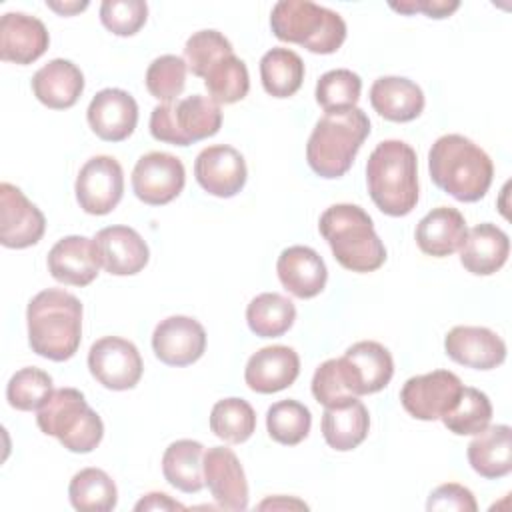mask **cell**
<instances>
[{"label":"cell","instance_id":"1","mask_svg":"<svg viewBox=\"0 0 512 512\" xmlns=\"http://www.w3.org/2000/svg\"><path fill=\"white\" fill-rule=\"evenodd\" d=\"M28 344L52 362L70 360L82 340V304L60 288L38 292L26 308Z\"/></svg>","mask_w":512,"mask_h":512},{"label":"cell","instance_id":"2","mask_svg":"<svg viewBox=\"0 0 512 512\" xmlns=\"http://www.w3.org/2000/svg\"><path fill=\"white\" fill-rule=\"evenodd\" d=\"M428 170L432 182L460 202L484 198L494 176L490 156L462 134H444L432 144Z\"/></svg>","mask_w":512,"mask_h":512},{"label":"cell","instance_id":"3","mask_svg":"<svg viewBox=\"0 0 512 512\" xmlns=\"http://www.w3.org/2000/svg\"><path fill=\"white\" fill-rule=\"evenodd\" d=\"M366 184L376 208L388 216H406L418 202V160L402 140L380 142L366 164Z\"/></svg>","mask_w":512,"mask_h":512},{"label":"cell","instance_id":"4","mask_svg":"<svg viewBox=\"0 0 512 512\" xmlns=\"http://www.w3.org/2000/svg\"><path fill=\"white\" fill-rule=\"evenodd\" d=\"M318 230L336 262L350 272H374L386 262V248L372 218L356 204H334L320 216Z\"/></svg>","mask_w":512,"mask_h":512},{"label":"cell","instance_id":"5","mask_svg":"<svg viewBox=\"0 0 512 512\" xmlns=\"http://www.w3.org/2000/svg\"><path fill=\"white\" fill-rule=\"evenodd\" d=\"M370 134V120L362 108L324 114L306 144V160L320 178L344 176L364 140Z\"/></svg>","mask_w":512,"mask_h":512},{"label":"cell","instance_id":"6","mask_svg":"<svg viewBox=\"0 0 512 512\" xmlns=\"http://www.w3.org/2000/svg\"><path fill=\"white\" fill-rule=\"evenodd\" d=\"M272 34L314 54H332L346 40V22L330 8L308 0H280L270 14Z\"/></svg>","mask_w":512,"mask_h":512},{"label":"cell","instance_id":"7","mask_svg":"<svg viewBox=\"0 0 512 512\" xmlns=\"http://www.w3.org/2000/svg\"><path fill=\"white\" fill-rule=\"evenodd\" d=\"M38 428L76 454L92 452L104 436L102 418L76 388H58L36 410Z\"/></svg>","mask_w":512,"mask_h":512},{"label":"cell","instance_id":"8","mask_svg":"<svg viewBox=\"0 0 512 512\" xmlns=\"http://www.w3.org/2000/svg\"><path fill=\"white\" fill-rule=\"evenodd\" d=\"M222 126V110L210 96L192 94L162 102L150 114V134L166 144L190 146L214 136Z\"/></svg>","mask_w":512,"mask_h":512},{"label":"cell","instance_id":"9","mask_svg":"<svg viewBox=\"0 0 512 512\" xmlns=\"http://www.w3.org/2000/svg\"><path fill=\"white\" fill-rule=\"evenodd\" d=\"M88 370L108 390H130L142 378L138 348L120 336H104L90 346Z\"/></svg>","mask_w":512,"mask_h":512},{"label":"cell","instance_id":"10","mask_svg":"<svg viewBox=\"0 0 512 512\" xmlns=\"http://www.w3.org/2000/svg\"><path fill=\"white\" fill-rule=\"evenodd\" d=\"M462 386L454 372L434 370L408 378L400 390V402L416 420H440L456 404Z\"/></svg>","mask_w":512,"mask_h":512},{"label":"cell","instance_id":"11","mask_svg":"<svg viewBox=\"0 0 512 512\" xmlns=\"http://www.w3.org/2000/svg\"><path fill=\"white\" fill-rule=\"evenodd\" d=\"M338 368L348 392L352 396H366L388 386L394 374V360L380 342L362 340L338 358Z\"/></svg>","mask_w":512,"mask_h":512},{"label":"cell","instance_id":"12","mask_svg":"<svg viewBox=\"0 0 512 512\" xmlns=\"http://www.w3.org/2000/svg\"><path fill=\"white\" fill-rule=\"evenodd\" d=\"M76 200L86 214L112 212L124 194V172L112 156H92L80 168L74 184Z\"/></svg>","mask_w":512,"mask_h":512},{"label":"cell","instance_id":"13","mask_svg":"<svg viewBox=\"0 0 512 512\" xmlns=\"http://www.w3.org/2000/svg\"><path fill=\"white\" fill-rule=\"evenodd\" d=\"M186 170L178 156L168 152H148L138 158L132 170V190L148 206L172 202L184 188Z\"/></svg>","mask_w":512,"mask_h":512},{"label":"cell","instance_id":"14","mask_svg":"<svg viewBox=\"0 0 512 512\" xmlns=\"http://www.w3.org/2000/svg\"><path fill=\"white\" fill-rule=\"evenodd\" d=\"M46 230V218L24 192L10 184H0V242L6 248H28L40 242Z\"/></svg>","mask_w":512,"mask_h":512},{"label":"cell","instance_id":"15","mask_svg":"<svg viewBox=\"0 0 512 512\" xmlns=\"http://www.w3.org/2000/svg\"><path fill=\"white\" fill-rule=\"evenodd\" d=\"M196 182L212 196L232 198L236 196L248 178L244 156L228 146L216 144L204 148L194 160Z\"/></svg>","mask_w":512,"mask_h":512},{"label":"cell","instance_id":"16","mask_svg":"<svg viewBox=\"0 0 512 512\" xmlns=\"http://www.w3.org/2000/svg\"><path fill=\"white\" fill-rule=\"evenodd\" d=\"M156 358L168 366H188L206 350V330L190 316H168L152 334Z\"/></svg>","mask_w":512,"mask_h":512},{"label":"cell","instance_id":"17","mask_svg":"<svg viewBox=\"0 0 512 512\" xmlns=\"http://www.w3.org/2000/svg\"><path fill=\"white\" fill-rule=\"evenodd\" d=\"M204 484L220 508H248V482L244 468L230 448L212 446L204 452Z\"/></svg>","mask_w":512,"mask_h":512},{"label":"cell","instance_id":"18","mask_svg":"<svg viewBox=\"0 0 512 512\" xmlns=\"http://www.w3.org/2000/svg\"><path fill=\"white\" fill-rule=\"evenodd\" d=\"M86 118L100 140L122 142L138 124V104L126 90L104 88L90 100Z\"/></svg>","mask_w":512,"mask_h":512},{"label":"cell","instance_id":"19","mask_svg":"<svg viewBox=\"0 0 512 512\" xmlns=\"http://www.w3.org/2000/svg\"><path fill=\"white\" fill-rule=\"evenodd\" d=\"M100 266L114 276H132L144 270L150 258L148 244L130 226H108L92 238Z\"/></svg>","mask_w":512,"mask_h":512},{"label":"cell","instance_id":"20","mask_svg":"<svg viewBox=\"0 0 512 512\" xmlns=\"http://www.w3.org/2000/svg\"><path fill=\"white\" fill-rule=\"evenodd\" d=\"M444 350L448 358L474 370H492L506 360L504 340L484 326H454L444 338Z\"/></svg>","mask_w":512,"mask_h":512},{"label":"cell","instance_id":"21","mask_svg":"<svg viewBox=\"0 0 512 512\" xmlns=\"http://www.w3.org/2000/svg\"><path fill=\"white\" fill-rule=\"evenodd\" d=\"M300 374V358L290 346H266L254 352L244 368V380L258 394H274L294 384Z\"/></svg>","mask_w":512,"mask_h":512},{"label":"cell","instance_id":"22","mask_svg":"<svg viewBox=\"0 0 512 512\" xmlns=\"http://www.w3.org/2000/svg\"><path fill=\"white\" fill-rule=\"evenodd\" d=\"M50 44L46 26L24 12H6L0 18V58L20 66L38 60Z\"/></svg>","mask_w":512,"mask_h":512},{"label":"cell","instance_id":"23","mask_svg":"<svg viewBox=\"0 0 512 512\" xmlns=\"http://www.w3.org/2000/svg\"><path fill=\"white\" fill-rule=\"evenodd\" d=\"M48 272L68 286H88L100 270L94 240L86 236H64L48 252Z\"/></svg>","mask_w":512,"mask_h":512},{"label":"cell","instance_id":"24","mask_svg":"<svg viewBox=\"0 0 512 512\" xmlns=\"http://www.w3.org/2000/svg\"><path fill=\"white\" fill-rule=\"evenodd\" d=\"M280 284L296 298L318 296L328 280V270L322 256L308 246L284 248L276 262Z\"/></svg>","mask_w":512,"mask_h":512},{"label":"cell","instance_id":"25","mask_svg":"<svg viewBox=\"0 0 512 512\" xmlns=\"http://www.w3.org/2000/svg\"><path fill=\"white\" fill-rule=\"evenodd\" d=\"M84 90L82 70L64 58H54L32 76V92L52 110L72 108Z\"/></svg>","mask_w":512,"mask_h":512},{"label":"cell","instance_id":"26","mask_svg":"<svg viewBox=\"0 0 512 512\" xmlns=\"http://www.w3.org/2000/svg\"><path fill=\"white\" fill-rule=\"evenodd\" d=\"M468 226L460 210L452 206L432 208L416 226L418 248L434 258H446L462 248Z\"/></svg>","mask_w":512,"mask_h":512},{"label":"cell","instance_id":"27","mask_svg":"<svg viewBox=\"0 0 512 512\" xmlns=\"http://www.w3.org/2000/svg\"><path fill=\"white\" fill-rule=\"evenodd\" d=\"M510 254L508 234L496 224L482 222L468 230L460 248V264L476 276H490L498 272Z\"/></svg>","mask_w":512,"mask_h":512},{"label":"cell","instance_id":"28","mask_svg":"<svg viewBox=\"0 0 512 512\" xmlns=\"http://www.w3.org/2000/svg\"><path fill=\"white\" fill-rule=\"evenodd\" d=\"M370 104L390 122H410L424 110V92L408 78L382 76L370 88Z\"/></svg>","mask_w":512,"mask_h":512},{"label":"cell","instance_id":"29","mask_svg":"<svg viewBox=\"0 0 512 512\" xmlns=\"http://www.w3.org/2000/svg\"><path fill=\"white\" fill-rule=\"evenodd\" d=\"M468 462L476 474L488 480L504 478L512 472V430L506 424L486 426L474 434L466 450Z\"/></svg>","mask_w":512,"mask_h":512},{"label":"cell","instance_id":"30","mask_svg":"<svg viewBox=\"0 0 512 512\" xmlns=\"http://www.w3.org/2000/svg\"><path fill=\"white\" fill-rule=\"evenodd\" d=\"M368 428L370 416L358 396L324 408L322 436L326 444L338 452H348L360 446L368 436Z\"/></svg>","mask_w":512,"mask_h":512},{"label":"cell","instance_id":"31","mask_svg":"<svg viewBox=\"0 0 512 512\" xmlns=\"http://www.w3.org/2000/svg\"><path fill=\"white\" fill-rule=\"evenodd\" d=\"M162 474L180 492H200L204 488V446L188 438L172 442L162 456Z\"/></svg>","mask_w":512,"mask_h":512},{"label":"cell","instance_id":"32","mask_svg":"<svg viewBox=\"0 0 512 512\" xmlns=\"http://www.w3.org/2000/svg\"><path fill=\"white\" fill-rule=\"evenodd\" d=\"M260 80L274 98L294 96L304 80V62L294 50L276 46L260 60Z\"/></svg>","mask_w":512,"mask_h":512},{"label":"cell","instance_id":"33","mask_svg":"<svg viewBox=\"0 0 512 512\" xmlns=\"http://www.w3.org/2000/svg\"><path fill=\"white\" fill-rule=\"evenodd\" d=\"M296 320L294 302L278 292H264L250 300L246 308L248 328L260 338H278L286 334Z\"/></svg>","mask_w":512,"mask_h":512},{"label":"cell","instance_id":"34","mask_svg":"<svg viewBox=\"0 0 512 512\" xmlns=\"http://www.w3.org/2000/svg\"><path fill=\"white\" fill-rule=\"evenodd\" d=\"M68 498L80 512H110L116 508L118 490L104 470L82 468L70 480Z\"/></svg>","mask_w":512,"mask_h":512},{"label":"cell","instance_id":"35","mask_svg":"<svg viewBox=\"0 0 512 512\" xmlns=\"http://www.w3.org/2000/svg\"><path fill=\"white\" fill-rule=\"evenodd\" d=\"M204 86L216 104H234L250 90V76L244 60L234 52L218 58L204 74Z\"/></svg>","mask_w":512,"mask_h":512},{"label":"cell","instance_id":"36","mask_svg":"<svg viewBox=\"0 0 512 512\" xmlns=\"http://www.w3.org/2000/svg\"><path fill=\"white\" fill-rule=\"evenodd\" d=\"M440 420L456 436H474L492 420L490 398L478 388L462 386L456 404Z\"/></svg>","mask_w":512,"mask_h":512},{"label":"cell","instance_id":"37","mask_svg":"<svg viewBox=\"0 0 512 512\" xmlns=\"http://www.w3.org/2000/svg\"><path fill=\"white\" fill-rule=\"evenodd\" d=\"M210 430L224 442L242 444L256 430V412L242 398H224L212 406Z\"/></svg>","mask_w":512,"mask_h":512},{"label":"cell","instance_id":"38","mask_svg":"<svg viewBox=\"0 0 512 512\" xmlns=\"http://www.w3.org/2000/svg\"><path fill=\"white\" fill-rule=\"evenodd\" d=\"M312 426L310 410L298 400L274 402L266 412L268 436L284 446L300 444Z\"/></svg>","mask_w":512,"mask_h":512},{"label":"cell","instance_id":"39","mask_svg":"<svg viewBox=\"0 0 512 512\" xmlns=\"http://www.w3.org/2000/svg\"><path fill=\"white\" fill-rule=\"evenodd\" d=\"M362 92V80L348 68H336L322 74L316 82V102L326 114L356 108Z\"/></svg>","mask_w":512,"mask_h":512},{"label":"cell","instance_id":"40","mask_svg":"<svg viewBox=\"0 0 512 512\" xmlns=\"http://www.w3.org/2000/svg\"><path fill=\"white\" fill-rule=\"evenodd\" d=\"M52 376L40 368L26 366L12 374L6 386V400L14 410H38L52 394Z\"/></svg>","mask_w":512,"mask_h":512},{"label":"cell","instance_id":"41","mask_svg":"<svg viewBox=\"0 0 512 512\" xmlns=\"http://www.w3.org/2000/svg\"><path fill=\"white\" fill-rule=\"evenodd\" d=\"M186 60L174 54L158 56L146 70V88L160 102H174L186 86Z\"/></svg>","mask_w":512,"mask_h":512},{"label":"cell","instance_id":"42","mask_svg":"<svg viewBox=\"0 0 512 512\" xmlns=\"http://www.w3.org/2000/svg\"><path fill=\"white\" fill-rule=\"evenodd\" d=\"M234 48L230 44V40L220 34L218 30H200L194 32L184 46V60L188 70L194 76L204 78L206 70L222 56L232 54Z\"/></svg>","mask_w":512,"mask_h":512},{"label":"cell","instance_id":"43","mask_svg":"<svg viewBox=\"0 0 512 512\" xmlns=\"http://www.w3.org/2000/svg\"><path fill=\"white\" fill-rule=\"evenodd\" d=\"M148 18V4L142 0H104L100 22L116 36H134Z\"/></svg>","mask_w":512,"mask_h":512},{"label":"cell","instance_id":"44","mask_svg":"<svg viewBox=\"0 0 512 512\" xmlns=\"http://www.w3.org/2000/svg\"><path fill=\"white\" fill-rule=\"evenodd\" d=\"M312 394L316 398L318 404H322L324 408L328 406H336L348 398H352V394L348 392L340 368H338V358H330L326 362H322L314 376H312Z\"/></svg>","mask_w":512,"mask_h":512},{"label":"cell","instance_id":"45","mask_svg":"<svg viewBox=\"0 0 512 512\" xmlns=\"http://www.w3.org/2000/svg\"><path fill=\"white\" fill-rule=\"evenodd\" d=\"M426 510H442V512H476L478 510V504L474 500V494L462 486V484H456V482H448V484H442L438 488H434L428 496V502H426Z\"/></svg>","mask_w":512,"mask_h":512},{"label":"cell","instance_id":"46","mask_svg":"<svg viewBox=\"0 0 512 512\" xmlns=\"http://www.w3.org/2000/svg\"><path fill=\"white\" fill-rule=\"evenodd\" d=\"M390 8L402 14L422 12L428 18H448L452 12L460 8L458 0H404V2H390Z\"/></svg>","mask_w":512,"mask_h":512},{"label":"cell","instance_id":"47","mask_svg":"<svg viewBox=\"0 0 512 512\" xmlns=\"http://www.w3.org/2000/svg\"><path fill=\"white\" fill-rule=\"evenodd\" d=\"M136 512L142 510H184V504L172 500L168 494L164 492H150L144 498H140L134 506Z\"/></svg>","mask_w":512,"mask_h":512},{"label":"cell","instance_id":"48","mask_svg":"<svg viewBox=\"0 0 512 512\" xmlns=\"http://www.w3.org/2000/svg\"><path fill=\"white\" fill-rule=\"evenodd\" d=\"M46 6L54 12H58L60 16H72L76 12H82L84 8H88V2H52V0H46Z\"/></svg>","mask_w":512,"mask_h":512},{"label":"cell","instance_id":"49","mask_svg":"<svg viewBox=\"0 0 512 512\" xmlns=\"http://www.w3.org/2000/svg\"><path fill=\"white\" fill-rule=\"evenodd\" d=\"M260 510H266V508H308L304 502H300V500H296V498H282V496H278V498H268V500H264V502H260V506H258Z\"/></svg>","mask_w":512,"mask_h":512}]
</instances>
